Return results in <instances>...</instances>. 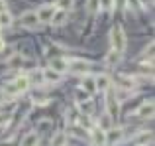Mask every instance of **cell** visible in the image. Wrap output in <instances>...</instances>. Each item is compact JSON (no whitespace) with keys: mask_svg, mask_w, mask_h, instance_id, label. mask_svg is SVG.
<instances>
[{"mask_svg":"<svg viewBox=\"0 0 155 146\" xmlns=\"http://www.w3.org/2000/svg\"><path fill=\"white\" fill-rule=\"evenodd\" d=\"M83 91L87 93V95L96 93V85H94V79H92V77H84V81H83Z\"/></svg>","mask_w":155,"mask_h":146,"instance_id":"11","label":"cell"},{"mask_svg":"<svg viewBox=\"0 0 155 146\" xmlns=\"http://www.w3.org/2000/svg\"><path fill=\"white\" fill-rule=\"evenodd\" d=\"M6 10V2H4V0H0V12H4Z\"/></svg>","mask_w":155,"mask_h":146,"instance_id":"24","label":"cell"},{"mask_svg":"<svg viewBox=\"0 0 155 146\" xmlns=\"http://www.w3.org/2000/svg\"><path fill=\"white\" fill-rule=\"evenodd\" d=\"M8 65H10L12 69H20V67H24V57L22 55H14V57L8 61Z\"/></svg>","mask_w":155,"mask_h":146,"instance_id":"15","label":"cell"},{"mask_svg":"<svg viewBox=\"0 0 155 146\" xmlns=\"http://www.w3.org/2000/svg\"><path fill=\"white\" fill-rule=\"evenodd\" d=\"M2 47H4V42H2V40H0V51H2Z\"/></svg>","mask_w":155,"mask_h":146,"instance_id":"26","label":"cell"},{"mask_svg":"<svg viewBox=\"0 0 155 146\" xmlns=\"http://www.w3.org/2000/svg\"><path fill=\"white\" fill-rule=\"evenodd\" d=\"M55 10H57L55 6H41L38 12H35V16H38L39 22H51V18H53V14H55Z\"/></svg>","mask_w":155,"mask_h":146,"instance_id":"4","label":"cell"},{"mask_svg":"<svg viewBox=\"0 0 155 146\" xmlns=\"http://www.w3.org/2000/svg\"><path fill=\"white\" fill-rule=\"evenodd\" d=\"M28 81H35V83H39V81H43V73H34Z\"/></svg>","mask_w":155,"mask_h":146,"instance_id":"23","label":"cell"},{"mask_svg":"<svg viewBox=\"0 0 155 146\" xmlns=\"http://www.w3.org/2000/svg\"><path fill=\"white\" fill-rule=\"evenodd\" d=\"M98 2H100L102 8H106V10H110V8L114 6V0H98Z\"/></svg>","mask_w":155,"mask_h":146,"instance_id":"22","label":"cell"},{"mask_svg":"<svg viewBox=\"0 0 155 146\" xmlns=\"http://www.w3.org/2000/svg\"><path fill=\"white\" fill-rule=\"evenodd\" d=\"M141 146H145V144H141Z\"/></svg>","mask_w":155,"mask_h":146,"instance_id":"27","label":"cell"},{"mask_svg":"<svg viewBox=\"0 0 155 146\" xmlns=\"http://www.w3.org/2000/svg\"><path fill=\"white\" fill-rule=\"evenodd\" d=\"M65 144V134H57V138H53V146H63Z\"/></svg>","mask_w":155,"mask_h":146,"instance_id":"21","label":"cell"},{"mask_svg":"<svg viewBox=\"0 0 155 146\" xmlns=\"http://www.w3.org/2000/svg\"><path fill=\"white\" fill-rule=\"evenodd\" d=\"M38 24H39V20H38V16H35V12H26V14H22V26L34 28V26H38Z\"/></svg>","mask_w":155,"mask_h":146,"instance_id":"6","label":"cell"},{"mask_svg":"<svg viewBox=\"0 0 155 146\" xmlns=\"http://www.w3.org/2000/svg\"><path fill=\"white\" fill-rule=\"evenodd\" d=\"M94 85H96V89H102V91H104V89L110 87V77L108 75H98L94 79Z\"/></svg>","mask_w":155,"mask_h":146,"instance_id":"12","label":"cell"},{"mask_svg":"<svg viewBox=\"0 0 155 146\" xmlns=\"http://www.w3.org/2000/svg\"><path fill=\"white\" fill-rule=\"evenodd\" d=\"M6 120H8V116H6V115H0V124L6 123Z\"/></svg>","mask_w":155,"mask_h":146,"instance_id":"25","label":"cell"},{"mask_svg":"<svg viewBox=\"0 0 155 146\" xmlns=\"http://www.w3.org/2000/svg\"><path fill=\"white\" fill-rule=\"evenodd\" d=\"M136 115L140 116V119H149V116H153V103L151 101H145V103L137 109Z\"/></svg>","mask_w":155,"mask_h":146,"instance_id":"5","label":"cell"},{"mask_svg":"<svg viewBox=\"0 0 155 146\" xmlns=\"http://www.w3.org/2000/svg\"><path fill=\"white\" fill-rule=\"evenodd\" d=\"M67 69H71L73 73H87L88 61H84V59H73V61H67Z\"/></svg>","mask_w":155,"mask_h":146,"instance_id":"3","label":"cell"},{"mask_svg":"<svg viewBox=\"0 0 155 146\" xmlns=\"http://www.w3.org/2000/svg\"><path fill=\"white\" fill-rule=\"evenodd\" d=\"M98 6H100L98 0H87V8H88V12H91V14H94V12L98 10Z\"/></svg>","mask_w":155,"mask_h":146,"instance_id":"20","label":"cell"},{"mask_svg":"<svg viewBox=\"0 0 155 146\" xmlns=\"http://www.w3.org/2000/svg\"><path fill=\"white\" fill-rule=\"evenodd\" d=\"M65 18H67V12H63V10H55V14H53L51 22H53V24H63V22H65Z\"/></svg>","mask_w":155,"mask_h":146,"instance_id":"17","label":"cell"},{"mask_svg":"<svg viewBox=\"0 0 155 146\" xmlns=\"http://www.w3.org/2000/svg\"><path fill=\"white\" fill-rule=\"evenodd\" d=\"M91 136H92V142H94V146H104V142H106V132L104 130L94 128V130L91 132Z\"/></svg>","mask_w":155,"mask_h":146,"instance_id":"8","label":"cell"},{"mask_svg":"<svg viewBox=\"0 0 155 146\" xmlns=\"http://www.w3.org/2000/svg\"><path fill=\"white\" fill-rule=\"evenodd\" d=\"M59 79H61V73H57L53 69H45V71H43V81H45V83H57Z\"/></svg>","mask_w":155,"mask_h":146,"instance_id":"10","label":"cell"},{"mask_svg":"<svg viewBox=\"0 0 155 146\" xmlns=\"http://www.w3.org/2000/svg\"><path fill=\"white\" fill-rule=\"evenodd\" d=\"M49 69L57 71V73H63L67 71V59H61V57H55L49 61Z\"/></svg>","mask_w":155,"mask_h":146,"instance_id":"7","label":"cell"},{"mask_svg":"<svg viewBox=\"0 0 155 146\" xmlns=\"http://www.w3.org/2000/svg\"><path fill=\"white\" fill-rule=\"evenodd\" d=\"M28 85H30V81H28V77H18V79H14L12 83L6 85V95L14 97V95H20V93H24L28 89Z\"/></svg>","mask_w":155,"mask_h":146,"instance_id":"1","label":"cell"},{"mask_svg":"<svg viewBox=\"0 0 155 146\" xmlns=\"http://www.w3.org/2000/svg\"><path fill=\"white\" fill-rule=\"evenodd\" d=\"M98 128L104 130V132H108L110 128H112V116H110L108 113H104V115L98 119Z\"/></svg>","mask_w":155,"mask_h":146,"instance_id":"9","label":"cell"},{"mask_svg":"<svg viewBox=\"0 0 155 146\" xmlns=\"http://www.w3.org/2000/svg\"><path fill=\"white\" fill-rule=\"evenodd\" d=\"M118 59H120V54H118V51H114V50L106 55V63H108V65H116Z\"/></svg>","mask_w":155,"mask_h":146,"instance_id":"19","label":"cell"},{"mask_svg":"<svg viewBox=\"0 0 155 146\" xmlns=\"http://www.w3.org/2000/svg\"><path fill=\"white\" fill-rule=\"evenodd\" d=\"M108 115L110 116H116L118 115V101L116 99H114V93H110V95H108Z\"/></svg>","mask_w":155,"mask_h":146,"instance_id":"13","label":"cell"},{"mask_svg":"<svg viewBox=\"0 0 155 146\" xmlns=\"http://www.w3.org/2000/svg\"><path fill=\"white\" fill-rule=\"evenodd\" d=\"M73 2H75V0H57V8L63 10V12H67V10L73 8Z\"/></svg>","mask_w":155,"mask_h":146,"instance_id":"18","label":"cell"},{"mask_svg":"<svg viewBox=\"0 0 155 146\" xmlns=\"http://www.w3.org/2000/svg\"><path fill=\"white\" fill-rule=\"evenodd\" d=\"M110 36H112V47H114V51L122 54L124 47H126V36H124V32H122V28L120 26H114Z\"/></svg>","mask_w":155,"mask_h":146,"instance_id":"2","label":"cell"},{"mask_svg":"<svg viewBox=\"0 0 155 146\" xmlns=\"http://www.w3.org/2000/svg\"><path fill=\"white\" fill-rule=\"evenodd\" d=\"M38 144V134L35 132H30L22 138V146H35Z\"/></svg>","mask_w":155,"mask_h":146,"instance_id":"14","label":"cell"},{"mask_svg":"<svg viewBox=\"0 0 155 146\" xmlns=\"http://www.w3.org/2000/svg\"><path fill=\"white\" fill-rule=\"evenodd\" d=\"M10 24H12V16H10V12H8V10L0 12V26L6 28V26H10Z\"/></svg>","mask_w":155,"mask_h":146,"instance_id":"16","label":"cell"}]
</instances>
